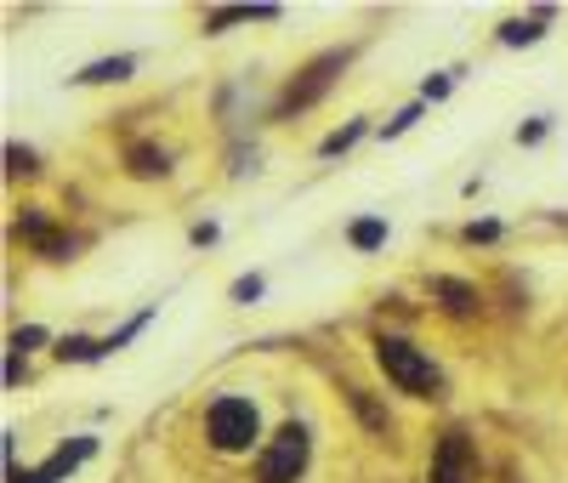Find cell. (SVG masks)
I'll use <instances>...</instances> for the list:
<instances>
[{
    "instance_id": "obj_5",
    "label": "cell",
    "mask_w": 568,
    "mask_h": 483,
    "mask_svg": "<svg viewBox=\"0 0 568 483\" xmlns=\"http://www.w3.org/2000/svg\"><path fill=\"white\" fill-rule=\"evenodd\" d=\"M342 63H347V57H319L313 69H308V80L285 91V109H302V103H313V97H319L330 80H336V69H342Z\"/></svg>"
},
{
    "instance_id": "obj_1",
    "label": "cell",
    "mask_w": 568,
    "mask_h": 483,
    "mask_svg": "<svg viewBox=\"0 0 568 483\" xmlns=\"http://www.w3.org/2000/svg\"><path fill=\"white\" fill-rule=\"evenodd\" d=\"M376 364L404 386V393H415V398H438L444 393V375H438V364L426 359V352H415L410 341H398V336H381L376 341Z\"/></svg>"
},
{
    "instance_id": "obj_12",
    "label": "cell",
    "mask_w": 568,
    "mask_h": 483,
    "mask_svg": "<svg viewBox=\"0 0 568 483\" xmlns=\"http://www.w3.org/2000/svg\"><path fill=\"white\" fill-rule=\"evenodd\" d=\"M381 239H387V222H376V216L370 222H353V245L358 250H376Z\"/></svg>"
},
{
    "instance_id": "obj_18",
    "label": "cell",
    "mask_w": 568,
    "mask_h": 483,
    "mask_svg": "<svg viewBox=\"0 0 568 483\" xmlns=\"http://www.w3.org/2000/svg\"><path fill=\"white\" fill-rule=\"evenodd\" d=\"M494 234H500L494 222H472V228H466V239H472V245H478V239H494Z\"/></svg>"
},
{
    "instance_id": "obj_15",
    "label": "cell",
    "mask_w": 568,
    "mask_h": 483,
    "mask_svg": "<svg viewBox=\"0 0 568 483\" xmlns=\"http://www.w3.org/2000/svg\"><path fill=\"white\" fill-rule=\"evenodd\" d=\"M358 137H364V125H347V132H336V137L324 143V154H342V148H347V143H358Z\"/></svg>"
},
{
    "instance_id": "obj_7",
    "label": "cell",
    "mask_w": 568,
    "mask_h": 483,
    "mask_svg": "<svg viewBox=\"0 0 568 483\" xmlns=\"http://www.w3.org/2000/svg\"><path fill=\"white\" fill-rule=\"evenodd\" d=\"M347 398H353V409L364 415V427H370L376 438H387V433H392V422H387V409H381V404H376L370 393H358V386H353V393H347Z\"/></svg>"
},
{
    "instance_id": "obj_2",
    "label": "cell",
    "mask_w": 568,
    "mask_h": 483,
    "mask_svg": "<svg viewBox=\"0 0 568 483\" xmlns=\"http://www.w3.org/2000/svg\"><path fill=\"white\" fill-rule=\"evenodd\" d=\"M308 472V433L302 427H285L274 443H267V456L256 467V483H296Z\"/></svg>"
},
{
    "instance_id": "obj_20",
    "label": "cell",
    "mask_w": 568,
    "mask_h": 483,
    "mask_svg": "<svg viewBox=\"0 0 568 483\" xmlns=\"http://www.w3.org/2000/svg\"><path fill=\"white\" fill-rule=\"evenodd\" d=\"M12 483H52V478H46V472H18V467H12Z\"/></svg>"
},
{
    "instance_id": "obj_16",
    "label": "cell",
    "mask_w": 568,
    "mask_h": 483,
    "mask_svg": "<svg viewBox=\"0 0 568 483\" xmlns=\"http://www.w3.org/2000/svg\"><path fill=\"white\" fill-rule=\"evenodd\" d=\"M256 296H261V279H256V273L233 284V302H256Z\"/></svg>"
},
{
    "instance_id": "obj_10",
    "label": "cell",
    "mask_w": 568,
    "mask_h": 483,
    "mask_svg": "<svg viewBox=\"0 0 568 483\" xmlns=\"http://www.w3.org/2000/svg\"><path fill=\"white\" fill-rule=\"evenodd\" d=\"M245 18H274V7H222L205 18V29H227V23H245Z\"/></svg>"
},
{
    "instance_id": "obj_4",
    "label": "cell",
    "mask_w": 568,
    "mask_h": 483,
    "mask_svg": "<svg viewBox=\"0 0 568 483\" xmlns=\"http://www.w3.org/2000/svg\"><path fill=\"white\" fill-rule=\"evenodd\" d=\"M426 483H478V456H472V443H466V433H449L438 443Z\"/></svg>"
},
{
    "instance_id": "obj_6",
    "label": "cell",
    "mask_w": 568,
    "mask_h": 483,
    "mask_svg": "<svg viewBox=\"0 0 568 483\" xmlns=\"http://www.w3.org/2000/svg\"><path fill=\"white\" fill-rule=\"evenodd\" d=\"M91 449H97V443H91V438H80V443H69V449H57V456H52L41 472H46V478H63V472H75L80 461H91Z\"/></svg>"
},
{
    "instance_id": "obj_19",
    "label": "cell",
    "mask_w": 568,
    "mask_h": 483,
    "mask_svg": "<svg viewBox=\"0 0 568 483\" xmlns=\"http://www.w3.org/2000/svg\"><path fill=\"white\" fill-rule=\"evenodd\" d=\"M41 341H46V330H18L12 336V347H41Z\"/></svg>"
},
{
    "instance_id": "obj_3",
    "label": "cell",
    "mask_w": 568,
    "mask_h": 483,
    "mask_svg": "<svg viewBox=\"0 0 568 483\" xmlns=\"http://www.w3.org/2000/svg\"><path fill=\"white\" fill-rule=\"evenodd\" d=\"M250 438H256V404H245V398H216L211 404V443L216 449H250Z\"/></svg>"
},
{
    "instance_id": "obj_17",
    "label": "cell",
    "mask_w": 568,
    "mask_h": 483,
    "mask_svg": "<svg viewBox=\"0 0 568 483\" xmlns=\"http://www.w3.org/2000/svg\"><path fill=\"white\" fill-rule=\"evenodd\" d=\"M7 159H12V171H35V154H23V148H7Z\"/></svg>"
},
{
    "instance_id": "obj_11",
    "label": "cell",
    "mask_w": 568,
    "mask_h": 483,
    "mask_svg": "<svg viewBox=\"0 0 568 483\" xmlns=\"http://www.w3.org/2000/svg\"><path fill=\"white\" fill-rule=\"evenodd\" d=\"M131 171L137 177H165L171 166H165V154H154V148H131Z\"/></svg>"
},
{
    "instance_id": "obj_13",
    "label": "cell",
    "mask_w": 568,
    "mask_h": 483,
    "mask_svg": "<svg viewBox=\"0 0 568 483\" xmlns=\"http://www.w3.org/2000/svg\"><path fill=\"white\" fill-rule=\"evenodd\" d=\"M97 341H86V336H69V341H57V359H97Z\"/></svg>"
},
{
    "instance_id": "obj_8",
    "label": "cell",
    "mask_w": 568,
    "mask_h": 483,
    "mask_svg": "<svg viewBox=\"0 0 568 483\" xmlns=\"http://www.w3.org/2000/svg\"><path fill=\"white\" fill-rule=\"evenodd\" d=\"M432 290H438V296H444V307H449V313H472V307H478V290H472V284H455V279H438V284H432Z\"/></svg>"
},
{
    "instance_id": "obj_14",
    "label": "cell",
    "mask_w": 568,
    "mask_h": 483,
    "mask_svg": "<svg viewBox=\"0 0 568 483\" xmlns=\"http://www.w3.org/2000/svg\"><path fill=\"white\" fill-rule=\"evenodd\" d=\"M500 41H506V46H528V41H541V23H506V29H500Z\"/></svg>"
},
{
    "instance_id": "obj_9",
    "label": "cell",
    "mask_w": 568,
    "mask_h": 483,
    "mask_svg": "<svg viewBox=\"0 0 568 483\" xmlns=\"http://www.w3.org/2000/svg\"><path fill=\"white\" fill-rule=\"evenodd\" d=\"M131 69H137L131 57H114V63H91V69H86V75H75V80H86V86H97V80H125Z\"/></svg>"
}]
</instances>
